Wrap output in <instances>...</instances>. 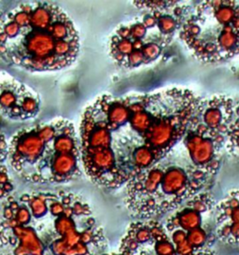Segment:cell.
Here are the masks:
<instances>
[{
	"label": "cell",
	"mask_w": 239,
	"mask_h": 255,
	"mask_svg": "<svg viewBox=\"0 0 239 255\" xmlns=\"http://www.w3.org/2000/svg\"><path fill=\"white\" fill-rule=\"evenodd\" d=\"M13 189L14 185L9 178L7 166L0 164V198L7 197Z\"/></svg>",
	"instance_id": "cell-12"
},
{
	"label": "cell",
	"mask_w": 239,
	"mask_h": 255,
	"mask_svg": "<svg viewBox=\"0 0 239 255\" xmlns=\"http://www.w3.org/2000/svg\"><path fill=\"white\" fill-rule=\"evenodd\" d=\"M80 37L64 9L49 2H24L0 17V59L31 72L74 64Z\"/></svg>",
	"instance_id": "cell-2"
},
{
	"label": "cell",
	"mask_w": 239,
	"mask_h": 255,
	"mask_svg": "<svg viewBox=\"0 0 239 255\" xmlns=\"http://www.w3.org/2000/svg\"><path fill=\"white\" fill-rule=\"evenodd\" d=\"M7 161L22 180L61 184L82 175L80 139L74 125L58 118L22 128L8 142Z\"/></svg>",
	"instance_id": "cell-3"
},
{
	"label": "cell",
	"mask_w": 239,
	"mask_h": 255,
	"mask_svg": "<svg viewBox=\"0 0 239 255\" xmlns=\"http://www.w3.org/2000/svg\"><path fill=\"white\" fill-rule=\"evenodd\" d=\"M1 15H2V11L0 10V17H1Z\"/></svg>",
	"instance_id": "cell-17"
},
{
	"label": "cell",
	"mask_w": 239,
	"mask_h": 255,
	"mask_svg": "<svg viewBox=\"0 0 239 255\" xmlns=\"http://www.w3.org/2000/svg\"><path fill=\"white\" fill-rule=\"evenodd\" d=\"M168 234L152 220L132 225L122 240L120 251L124 255H178Z\"/></svg>",
	"instance_id": "cell-9"
},
{
	"label": "cell",
	"mask_w": 239,
	"mask_h": 255,
	"mask_svg": "<svg viewBox=\"0 0 239 255\" xmlns=\"http://www.w3.org/2000/svg\"><path fill=\"white\" fill-rule=\"evenodd\" d=\"M179 37L197 60L220 63L239 54V3L204 1L191 9Z\"/></svg>",
	"instance_id": "cell-6"
},
{
	"label": "cell",
	"mask_w": 239,
	"mask_h": 255,
	"mask_svg": "<svg viewBox=\"0 0 239 255\" xmlns=\"http://www.w3.org/2000/svg\"><path fill=\"white\" fill-rule=\"evenodd\" d=\"M3 217L5 220H11V219H13L14 218V213H13V211L11 210V209L8 207V206H6L5 208H4V210H3Z\"/></svg>",
	"instance_id": "cell-16"
},
{
	"label": "cell",
	"mask_w": 239,
	"mask_h": 255,
	"mask_svg": "<svg viewBox=\"0 0 239 255\" xmlns=\"http://www.w3.org/2000/svg\"><path fill=\"white\" fill-rule=\"evenodd\" d=\"M189 255H215V254L210 248L204 246L199 249H195L194 252Z\"/></svg>",
	"instance_id": "cell-15"
},
{
	"label": "cell",
	"mask_w": 239,
	"mask_h": 255,
	"mask_svg": "<svg viewBox=\"0 0 239 255\" xmlns=\"http://www.w3.org/2000/svg\"><path fill=\"white\" fill-rule=\"evenodd\" d=\"M218 238L224 243L239 245V190H233L215 208Z\"/></svg>",
	"instance_id": "cell-10"
},
{
	"label": "cell",
	"mask_w": 239,
	"mask_h": 255,
	"mask_svg": "<svg viewBox=\"0 0 239 255\" xmlns=\"http://www.w3.org/2000/svg\"><path fill=\"white\" fill-rule=\"evenodd\" d=\"M40 111L37 92L6 71L0 72V113L16 122L31 120Z\"/></svg>",
	"instance_id": "cell-8"
},
{
	"label": "cell",
	"mask_w": 239,
	"mask_h": 255,
	"mask_svg": "<svg viewBox=\"0 0 239 255\" xmlns=\"http://www.w3.org/2000/svg\"><path fill=\"white\" fill-rule=\"evenodd\" d=\"M199 101L181 88L97 98L80 126L83 171L102 187L126 184L181 140Z\"/></svg>",
	"instance_id": "cell-1"
},
{
	"label": "cell",
	"mask_w": 239,
	"mask_h": 255,
	"mask_svg": "<svg viewBox=\"0 0 239 255\" xmlns=\"http://www.w3.org/2000/svg\"><path fill=\"white\" fill-rule=\"evenodd\" d=\"M13 213H14V219L18 222L19 225L24 226V225L29 224L32 215L30 213V210L28 207H27V205H26V203L20 201L18 210H16Z\"/></svg>",
	"instance_id": "cell-13"
},
{
	"label": "cell",
	"mask_w": 239,
	"mask_h": 255,
	"mask_svg": "<svg viewBox=\"0 0 239 255\" xmlns=\"http://www.w3.org/2000/svg\"><path fill=\"white\" fill-rule=\"evenodd\" d=\"M8 152V143L7 142L6 136L0 132V164H3L7 160Z\"/></svg>",
	"instance_id": "cell-14"
},
{
	"label": "cell",
	"mask_w": 239,
	"mask_h": 255,
	"mask_svg": "<svg viewBox=\"0 0 239 255\" xmlns=\"http://www.w3.org/2000/svg\"><path fill=\"white\" fill-rule=\"evenodd\" d=\"M210 179L192 163L179 142L127 182L125 205L134 216L150 220L177 210L199 194Z\"/></svg>",
	"instance_id": "cell-4"
},
{
	"label": "cell",
	"mask_w": 239,
	"mask_h": 255,
	"mask_svg": "<svg viewBox=\"0 0 239 255\" xmlns=\"http://www.w3.org/2000/svg\"><path fill=\"white\" fill-rule=\"evenodd\" d=\"M235 108L226 96L200 99L179 141L192 163L210 177L220 169Z\"/></svg>",
	"instance_id": "cell-7"
},
{
	"label": "cell",
	"mask_w": 239,
	"mask_h": 255,
	"mask_svg": "<svg viewBox=\"0 0 239 255\" xmlns=\"http://www.w3.org/2000/svg\"><path fill=\"white\" fill-rule=\"evenodd\" d=\"M141 14L121 23L110 42L120 68L134 69L158 60L181 29L191 7L182 1H134Z\"/></svg>",
	"instance_id": "cell-5"
},
{
	"label": "cell",
	"mask_w": 239,
	"mask_h": 255,
	"mask_svg": "<svg viewBox=\"0 0 239 255\" xmlns=\"http://www.w3.org/2000/svg\"><path fill=\"white\" fill-rule=\"evenodd\" d=\"M225 148L234 157L239 159V104L235 108Z\"/></svg>",
	"instance_id": "cell-11"
}]
</instances>
